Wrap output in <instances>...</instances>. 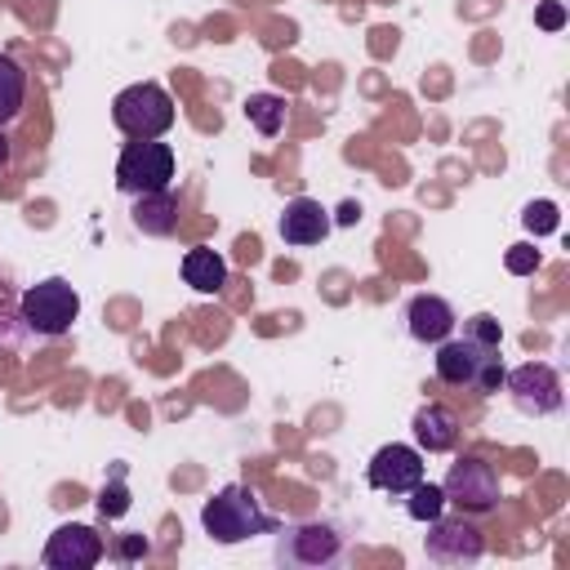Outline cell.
I'll return each mask as SVG.
<instances>
[{
	"instance_id": "obj_22",
	"label": "cell",
	"mask_w": 570,
	"mask_h": 570,
	"mask_svg": "<svg viewBox=\"0 0 570 570\" xmlns=\"http://www.w3.org/2000/svg\"><path fill=\"white\" fill-rule=\"evenodd\" d=\"M503 267H508L512 276H530V272L539 267V249H534V245H512V249L503 254Z\"/></svg>"
},
{
	"instance_id": "obj_17",
	"label": "cell",
	"mask_w": 570,
	"mask_h": 570,
	"mask_svg": "<svg viewBox=\"0 0 570 570\" xmlns=\"http://www.w3.org/2000/svg\"><path fill=\"white\" fill-rule=\"evenodd\" d=\"M22 102H27V71L9 53H0V129L22 111Z\"/></svg>"
},
{
	"instance_id": "obj_4",
	"label": "cell",
	"mask_w": 570,
	"mask_h": 570,
	"mask_svg": "<svg viewBox=\"0 0 570 570\" xmlns=\"http://www.w3.org/2000/svg\"><path fill=\"white\" fill-rule=\"evenodd\" d=\"M174 183V147L160 138H134L125 142L120 160H116V187L129 196L142 191H160Z\"/></svg>"
},
{
	"instance_id": "obj_13",
	"label": "cell",
	"mask_w": 570,
	"mask_h": 570,
	"mask_svg": "<svg viewBox=\"0 0 570 570\" xmlns=\"http://www.w3.org/2000/svg\"><path fill=\"white\" fill-rule=\"evenodd\" d=\"M405 325L419 343H441L454 334V307L441 294H414L405 307Z\"/></svg>"
},
{
	"instance_id": "obj_7",
	"label": "cell",
	"mask_w": 570,
	"mask_h": 570,
	"mask_svg": "<svg viewBox=\"0 0 570 570\" xmlns=\"http://www.w3.org/2000/svg\"><path fill=\"white\" fill-rule=\"evenodd\" d=\"M503 387L512 392L517 410H521V414H534V419L557 414L561 401H566L561 374H557L548 361H525V365H517V370H503Z\"/></svg>"
},
{
	"instance_id": "obj_18",
	"label": "cell",
	"mask_w": 570,
	"mask_h": 570,
	"mask_svg": "<svg viewBox=\"0 0 570 570\" xmlns=\"http://www.w3.org/2000/svg\"><path fill=\"white\" fill-rule=\"evenodd\" d=\"M245 120L263 134V138H276L285 129V98L281 94H249L245 98Z\"/></svg>"
},
{
	"instance_id": "obj_12",
	"label": "cell",
	"mask_w": 570,
	"mask_h": 570,
	"mask_svg": "<svg viewBox=\"0 0 570 570\" xmlns=\"http://www.w3.org/2000/svg\"><path fill=\"white\" fill-rule=\"evenodd\" d=\"M276 227H281L285 245H298V249L303 245H321L330 236V209L321 200H312V196H294Z\"/></svg>"
},
{
	"instance_id": "obj_24",
	"label": "cell",
	"mask_w": 570,
	"mask_h": 570,
	"mask_svg": "<svg viewBox=\"0 0 570 570\" xmlns=\"http://www.w3.org/2000/svg\"><path fill=\"white\" fill-rule=\"evenodd\" d=\"M539 27H548V31H557V27H566V9H561L557 0H548V4L539 9Z\"/></svg>"
},
{
	"instance_id": "obj_9",
	"label": "cell",
	"mask_w": 570,
	"mask_h": 570,
	"mask_svg": "<svg viewBox=\"0 0 570 570\" xmlns=\"http://www.w3.org/2000/svg\"><path fill=\"white\" fill-rule=\"evenodd\" d=\"M423 552H428V561H436V566H472V561H481L485 539H481V530H476L472 521H463V517H436V521H428Z\"/></svg>"
},
{
	"instance_id": "obj_20",
	"label": "cell",
	"mask_w": 570,
	"mask_h": 570,
	"mask_svg": "<svg viewBox=\"0 0 570 570\" xmlns=\"http://www.w3.org/2000/svg\"><path fill=\"white\" fill-rule=\"evenodd\" d=\"M463 338H472V343H481V347H499V343H503V330H499V321H494L490 312H476V316L468 321Z\"/></svg>"
},
{
	"instance_id": "obj_26",
	"label": "cell",
	"mask_w": 570,
	"mask_h": 570,
	"mask_svg": "<svg viewBox=\"0 0 570 570\" xmlns=\"http://www.w3.org/2000/svg\"><path fill=\"white\" fill-rule=\"evenodd\" d=\"M356 218H361V205H356V200H347V205L338 209V223H343V227H352Z\"/></svg>"
},
{
	"instance_id": "obj_11",
	"label": "cell",
	"mask_w": 570,
	"mask_h": 570,
	"mask_svg": "<svg viewBox=\"0 0 570 570\" xmlns=\"http://www.w3.org/2000/svg\"><path fill=\"white\" fill-rule=\"evenodd\" d=\"M365 481L374 490H383V494H405L410 485L423 481V450L419 445H401V441L374 450V459L365 468Z\"/></svg>"
},
{
	"instance_id": "obj_10",
	"label": "cell",
	"mask_w": 570,
	"mask_h": 570,
	"mask_svg": "<svg viewBox=\"0 0 570 570\" xmlns=\"http://www.w3.org/2000/svg\"><path fill=\"white\" fill-rule=\"evenodd\" d=\"M102 552H107V543H102V534H98L94 525L67 521V525H58V530L45 539L40 561H45L49 570H89V566L102 561Z\"/></svg>"
},
{
	"instance_id": "obj_27",
	"label": "cell",
	"mask_w": 570,
	"mask_h": 570,
	"mask_svg": "<svg viewBox=\"0 0 570 570\" xmlns=\"http://www.w3.org/2000/svg\"><path fill=\"white\" fill-rule=\"evenodd\" d=\"M4 160H9V138H4V129H0V169H4Z\"/></svg>"
},
{
	"instance_id": "obj_16",
	"label": "cell",
	"mask_w": 570,
	"mask_h": 570,
	"mask_svg": "<svg viewBox=\"0 0 570 570\" xmlns=\"http://www.w3.org/2000/svg\"><path fill=\"white\" fill-rule=\"evenodd\" d=\"M183 281H187L196 294H218V289L227 285V263H223V254L209 249V245L187 249V254H183Z\"/></svg>"
},
{
	"instance_id": "obj_21",
	"label": "cell",
	"mask_w": 570,
	"mask_h": 570,
	"mask_svg": "<svg viewBox=\"0 0 570 570\" xmlns=\"http://www.w3.org/2000/svg\"><path fill=\"white\" fill-rule=\"evenodd\" d=\"M521 218H525V227H530V232H539V236L557 232V205H552V200H530Z\"/></svg>"
},
{
	"instance_id": "obj_5",
	"label": "cell",
	"mask_w": 570,
	"mask_h": 570,
	"mask_svg": "<svg viewBox=\"0 0 570 570\" xmlns=\"http://www.w3.org/2000/svg\"><path fill=\"white\" fill-rule=\"evenodd\" d=\"M76 316H80V294H76L62 276L36 281V285L22 294V321H27V330H36V334H45V338L67 334Z\"/></svg>"
},
{
	"instance_id": "obj_3",
	"label": "cell",
	"mask_w": 570,
	"mask_h": 570,
	"mask_svg": "<svg viewBox=\"0 0 570 570\" xmlns=\"http://www.w3.org/2000/svg\"><path fill=\"white\" fill-rule=\"evenodd\" d=\"M111 120L129 138H160L174 125V98L156 80H138L111 98Z\"/></svg>"
},
{
	"instance_id": "obj_6",
	"label": "cell",
	"mask_w": 570,
	"mask_h": 570,
	"mask_svg": "<svg viewBox=\"0 0 570 570\" xmlns=\"http://www.w3.org/2000/svg\"><path fill=\"white\" fill-rule=\"evenodd\" d=\"M343 557V534L325 521H303V525H289L276 543V561L281 566H294V570H325Z\"/></svg>"
},
{
	"instance_id": "obj_23",
	"label": "cell",
	"mask_w": 570,
	"mask_h": 570,
	"mask_svg": "<svg viewBox=\"0 0 570 570\" xmlns=\"http://www.w3.org/2000/svg\"><path fill=\"white\" fill-rule=\"evenodd\" d=\"M129 508V490L116 481V485H102V494H98V512L102 517H120Z\"/></svg>"
},
{
	"instance_id": "obj_14",
	"label": "cell",
	"mask_w": 570,
	"mask_h": 570,
	"mask_svg": "<svg viewBox=\"0 0 570 570\" xmlns=\"http://www.w3.org/2000/svg\"><path fill=\"white\" fill-rule=\"evenodd\" d=\"M414 441H419L423 454H445V450H454V445H459V414H454L450 405H436V401L419 405V410H414Z\"/></svg>"
},
{
	"instance_id": "obj_15",
	"label": "cell",
	"mask_w": 570,
	"mask_h": 570,
	"mask_svg": "<svg viewBox=\"0 0 570 570\" xmlns=\"http://www.w3.org/2000/svg\"><path fill=\"white\" fill-rule=\"evenodd\" d=\"M134 227L147 236H169L178 227V196L169 187L134 196Z\"/></svg>"
},
{
	"instance_id": "obj_2",
	"label": "cell",
	"mask_w": 570,
	"mask_h": 570,
	"mask_svg": "<svg viewBox=\"0 0 570 570\" xmlns=\"http://www.w3.org/2000/svg\"><path fill=\"white\" fill-rule=\"evenodd\" d=\"M436 379L450 387H472L476 396H490L503 387L499 347H481L472 338H441L436 343Z\"/></svg>"
},
{
	"instance_id": "obj_8",
	"label": "cell",
	"mask_w": 570,
	"mask_h": 570,
	"mask_svg": "<svg viewBox=\"0 0 570 570\" xmlns=\"http://www.w3.org/2000/svg\"><path fill=\"white\" fill-rule=\"evenodd\" d=\"M445 503L459 512H490L499 503V472L485 459H459L441 481Z\"/></svg>"
},
{
	"instance_id": "obj_1",
	"label": "cell",
	"mask_w": 570,
	"mask_h": 570,
	"mask_svg": "<svg viewBox=\"0 0 570 570\" xmlns=\"http://www.w3.org/2000/svg\"><path fill=\"white\" fill-rule=\"evenodd\" d=\"M200 525L214 543H245L254 534H272L276 517L258 503V494L249 485H223L214 499H205Z\"/></svg>"
},
{
	"instance_id": "obj_19",
	"label": "cell",
	"mask_w": 570,
	"mask_h": 570,
	"mask_svg": "<svg viewBox=\"0 0 570 570\" xmlns=\"http://www.w3.org/2000/svg\"><path fill=\"white\" fill-rule=\"evenodd\" d=\"M405 512L414 517V521H436L441 512H445V494H441V485H432V481H419V485H410L405 490Z\"/></svg>"
},
{
	"instance_id": "obj_25",
	"label": "cell",
	"mask_w": 570,
	"mask_h": 570,
	"mask_svg": "<svg viewBox=\"0 0 570 570\" xmlns=\"http://www.w3.org/2000/svg\"><path fill=\"white\" fill-rule=\"evenodd\" d=\"M142 552H147V539H142V534H125V539H120V557H125V561H134V557H142Z\"/></svg>"
}]
</instances>
